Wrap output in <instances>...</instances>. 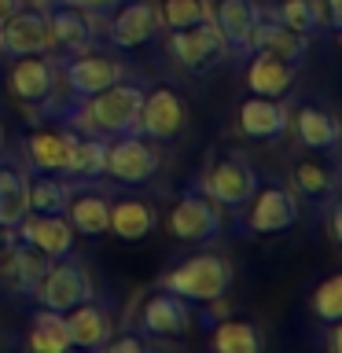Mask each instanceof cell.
Masks as SVG:
<instances>
[{"mask_svg": "<svg viewBox=\"0 0 342 353\" xmlns=\"http://www.w3.org/2000/svg\"><path fill=\"white\" fill-rule=\"evenodd\" d=\"M44 15H48V30H52V48H59L63 55L88 52L96 44V22L88 11L63 4V0H48Z\"/></svg>", "mask_w": 342, "mask_h": 353, "instance_id": "9a60e30c", "label": "cell"}, {"mask_svg": "<svg viewBox=\"0 0 342 353\" xmlns=\"http://www.w3.org/2000/svg\"><path fill=\"white\" fill-rule=\"evenodd\" d=\"M55 74H63V81H66V99L81 103V99L103 92L107 85L121 81V77H125V66L118 59H110V55H96L88 48V52H77V55H63V59L55 63Z\"/></svg>", "mask_w": 342, "mask_h": 353, "instance_id": "ba28073f", "label": "cell"}, {"mask_svg": "<svg viewBox=\"0 0 342 353\" xmlns=\"http://www.w3.org/2000/svg\"><path fill=\"white\" fill-rule=\"evenodd\" d=\"M258 184H261V173L254 170L250 159H243L239 151H221L199 188H203L221 210L239 214V210L250 203V195L258 192Z\"/></svg>", "mask_w": 342, "mask_h": 353, "instance_id": "3957f363", "label": "cell"}, {"mask_svg": "<svg viewBox=\"0 0 342 353\" xmlns=\"http://www.w3.org/2000/svg\"><path fill=\"white\" fill-rule=\"evenodd\" d=\"M232 261L221 258V254H192V258L177 261L170 272H162L159 287L181 294L184 302H221L232 291Z\"/></svg>", "mask_w": 342, "mask_h": 353, "instance_id": "6da1fadb", "label": "cell"}, {"mask_svg": "<svg viewBox=\"0 0 342 353\" xmlns=\"http://www.w3.org/2000/svg\"><path fill=\"white\" fill-rule=\"evenodd\" d=\"M0 52L11 55V59H19V55H48L52 52L48 15L41 8H19L0 26Z\"/></svg>", "mask_w": 342, "mask_h": 353, "instance_id": "7c38bea8", "label": "cell"}, {"mask_svg": "<svg viewBox=\"0 0 342 353\" xmlns=\"http://www.w3.org/2000/svg\"><path fill=\"white\" fill-rule=\"evenodd\" d=\"M107 353H143L148 350V339L140 335V331H125V335H110L103 342Z\"/></svg>", "mask_w": 342, "mask_h": 353, "instance_id": "e575fe53", "label": "cell"}, {"mask_svg": "<svg viewBox=\"0 0 342 353\" xmlns=\"http://www.w3.org/2000/svg\"><path fill=\"white\" fill-rule=\"evenodd\" d=\"M63 217L70 221L74 236H107V195L92 192V188H77V181H70V199H66Z\"/></svg>", "mask_w": 342, "mask_h": 353, "instance_id": "cb8c5ba5", "label": "cell"}, {"mask_svg": "<svg viewBox=\"0 0 342 353\" xmlns=\"http://www.w3.org/2000/svg\"><path fill=\"white\" fill-rule=\"evenodd\" d=\"M22 148H26L30 170L59 173V176H66V170H70V129L66 125H59V129L55 125L33 129V132H26Z\"/></svg>", "mask_w": 342, "mask_h": 353, "instance_id": "d6986e66", "label": "cell"}, {"mask_svg": "<svg viewBox=\"0 0 342 353\" xmlns=\"http://www.w3.org/2000/svg\"><path fill=\"white\" fill-rule=\"evenodd\" d=\"M162 33V15L159 4H148V0H121V4L107 15V41L110 48L132 52L151 44Z\"/></svg>", "mask_w": 342, "mask_h": 353, "instance_id": "9c48e42d", "label": "cell"}, {"mask_svg": "<svg viewBox=\"0 0 342 353\" xmlns=\"http://www.w3.org/2000/svg\"><path fill=\"white\" fill-rule=\"evenodd\" d=\"M154 225L159 214L148 199H107V232H114L118 239L140 243L154 232Z\"/></svg>", "mask_w": 342, "mask_h": 353, "instance_id": "44dd1931", "label": "cell"}, {"mask_svg": "<svg viewBox=\"0 0 342 353\" xmlns=\"http://www.w3.org/2000/svg\"><path fill=\"white\" fill-rule=\"evenodd\" d=\"M137 331L143 339H181L192 331V302H184L181 294L165 291H151L143 298L140 313H137Z\"/></svg>", "mask_w": 342, "mask_h": 353, "instance_id": "30bf717a", "label": "cell"}, {"mask_svg": "<svg viewBox=\"0 0 342 353\" xmlns=\"http://www.w3.org/2000/svg\"><path fill=\"white\" fill-rule=\"evenodd\" d=\"M165 228H170V236L181 239V243H210V239L221 236L225 217H221V206L203 192V188L188 184L181 192V199H177V206L170 210V217H165Z\"/></svg>", "mask_w": 342, "mask_h": 353, "instance_id": "8992f818", "label": "cell"}, {"mask_svg": "<svg viewBox=\"0 0 342 353\" xmlns=\"http://www.w3.org/2000/svg\"><path fill=\"white\" fill-rule=\"evenodd\" d=\"M210 346L217 353H261L265 350V335L258 324L250 320H221L210 331Z\"/></svg>", "mask_w": 342, "mask_h": 353, "instance_id": "f1b7e54d", "label": "cell"}, {"mask_svg": "<svg viewBox=\"0 0 342 353\" xmlns=\"http://www.w3.org/2000/svg\"><path fill=\"white\" fill-rule=\"evenodd\" d=\"M243 228L258 232V236H276V232H287L298 225L302 217V206H298V195L287 188L283 181H261L258 192L250 195V203L239 210Z\"/></svg>", "mask_w": 342, "mask_h": 353, "instance_id": "5b68a950", "label": "cell"}, {"mask_svg": "<svg viewBox=\"0 0 342 353\" xmlns=\"http://www.w3.org/2000/svg\"><path fill=\"white\" fill-rule=\"evenodd\" d=\"M19 8H22V0H0V26H4V22L15 15Z\"/></svg>", "mask_w": 342, "mask_h": 353, "instance_id": "f35d334b", "label": "cell"}, {"mask_svg": "<svg viewBox=\"0 0 342 353\" xmlns=\"http://www.w3.org/2000/svg\"><path fill=\"white\" fill-rule=\"evenodd\" d=\"M291 129L298 143L313 154H335L339 140H342V129H339V118L320 103V99H302L294 110H291Z\"/></svg>", "mask_w": 342, "mask_h": 353, "instance_id": "4fadbf2b", "label": "cell"}, {"mask_svg": "<svg viewBox=\"0 0 342 353\" xmlns=\"http://www.w3.org/2000/svg\"><path fill=\"white\" fill-rule=\"evenodd\" d=\"M26 188H30V170L19 165V159L0 151V225H19L30 214Z\"/></svg>", "mask_w": 342, "mask_h": 353, "instance_id": "484cf974", "label": "cell"}, {"mask_svg": "<svg viewBox=\"0 0 342 353\" xmlns=\"http://www.w3.org/2000/svg\"><path fill=\"white\" fill-rule=\"evenodd\" d=\"M15 243H19L15 225H0V265H4V258H8L11 250H15Z\"/></svg>", "mask_w": 342, "mask_h": 353, "instance_id": "8d00e7d4", "label": "cell"}, {"mask_svg": "<svg viewBox=\"0 0 342 353\" xmlns=\"http://www.w3.org/2000/svg\"><path fill=\"white\" fill-rule=\"evenodd\" d=\"M66 199H70V181H63L59 173L30 176L26 188L30 214H66Z\"/></svg>", "mask_w": 342, "mask_h": 353, "instance_id": "f546056e", "label": "cell"}, {"mask_svg": "<svg viewBox=\"0 0 342 353\" xmlns=\"http://www.w3.org/2000/svg\"><path fill=\"white\" fill-rule=\"evenodd\" d=\"M0 151H4V129H0Z\"/></svg>", "mask_w": 342, "mask_h": 353, "instance_id": "ab89813d", "label": "cell"}, {"mask_svg": "<svg viewBox=\"0 0 342 353\" xmlns=\"http://www.w3.org/2000/svg\"><path fill=\"white\" fill-rule=\"evenodd\" d=\"M159 15H162L165 30H181V26L210 19V8H206V0H162Z\"/></svg>", "mask_w": 342, "mask_h": 353, "instance_id": "d6a6232c", "label": "cell"}, {"mask_svg": "<svg viewBox=\"0 0 342 353\" xmlns=\"http://www.w3.org/2000/svg\"><path fill=\"white\" fill-rule=\"evenodd\" d=\"M309 44L302 33H294L287 22H280V15H276V8H254V30H250V52H272L280 55V59L287 63H302Z\"/></svg>", "mask_w": 342, "mask_h": 353, "instance_id": "5bb4252c", "label": "cell"}, {"mask_svg": "<svg viewBox=\"0 0 342 353\" xmlns=\"http://www.w3.org/2000/svg\"><path fill=\"white\" fill-rule=\"evenodd\" d=\"M276 15H280V22H287L294 33H302L305 41H316L320 33L328 30L320 0H283V4L276 8Z\"/></svg>", "mask_w": 342, "mask_h": 353, "instance_id": "1f68e13d", "label": "cell"}, {"mask_svg": "<svg viewBox=\"0 0 342 353\" xmlns=\"http://www.w3.org/2000/svg\"><path fill=\"white\" fill-rule=\"evenodd\" d=\"M165 44H170L173 63L181 66L184 74H192V77L214 74L217 66L228 59L225 33L217 30V22H214V19H203V22H192V26L170 30Z\"/></svg>", "mask_w": 342, "mask_h": 353, "instance_id": "7a4b0ae2", "label": "cell"}, {"mask_svg": "<svg viewBox=\"0 0 342 353\" xmlns=\"http://www.w3.org/2000/svg\"><path fill=\"white\" fill-rule=\"evenodd\" d=\"M254 0H217L214 8V19L217 30L225 33V44L228 52H239V55H250V30H254Z\"/></svg>", "mask_w": 342, "mask_h": 353, "instance_id": "4316f807", "label": "cell"}, {"mask_svg": "<svg viewBox=\"0 0 342 353\" xmlns=\"http://www.w3.org/2000/svg\"><path fill=\"white\" fill-rule=\"evenodd\" d=\"M291 129V107L276 96L250 92L239 103V132L247 140H280Z\"/></svg>", "mask_w": 342, "mask_h": 353, "instance_id": "2e32d148", "label": "cell"}, {"mask_svg": "<svg viewBox=\"0 0 342 353\" xmlns=\"http://www.w3.org/2000/svg\"><path fill=\"white\" fill-rule=\"evenodd\" d=\"M30 346L41 353H66L70 350V335H66V320L55 309H37L30 324Z\"/></svg>", "mask_w": 342, "mask_h": 353, "instance_id": "4dcf8cb0", "label": "cell"}, {"mask_svg": "<svg viewBox=\"0 0 342 353\" xmlns=\"http://www.w3.org/2000/svg\"><path fill=\"white\" fill-rule=\"evenodd\" d=\"M33 305L37 309H55V313H66V309L88 302V298H96V287H92V276L81 261L74 258V254H66V258L52 261L48 272L41 276V283L30 291Z\"/></svg>", "mask_w": 342, "mask_h": 353, "instance_id": "277c9868", "label": "cell"}, {"mask_svg": "<svg viewBox=\"0 0 342 353\" xmlns=\"http://www.w3.org/2000/svg\"><path fill=\"white\" fill-rule=\"evenodd\" d=\"M48 265L52 258L48 254H41L37 247H30V243H15V250L4 258V265H0V276H4V283L11 287V291H19V294H26L41 283V276L48 272Z\"/></svg>", "mask_w": 342, "mask_h": 353, "instance_id": "d4e9b609", "label": "cell"}, {"mask_svg": "<svg viewBox=\"0 0 342 353\" xmlns=\"http://www.w3.org/2000/svg\"><path fill=\"white\" fill-rule=\"evenodd\" d=\"M313 313L324 320L328 327L342 320V276H328V280L313 291Z\"/></svg>", "mask_w": 342, "mask_h": 353, "instance_id": "836d02e7", "label": "cell"}, {"mask_svg": "<svg viewBox=\"0 0 342 353\" xmlns=\"http://www.w3.org/2000/svg\"><path fill=\"white\" fill-rule=\"evenodd\" d=\"M63 320H66L70 346H81V350H103V342L114 335V316H110V309L99 305L96 298L66 309Z\"/></svg>", "mask_w": 342, "mask_h": 353, "instance_id": "ffe728a7", "label": "cell"}, {"mask_svg": "<svg viewBox=\"0 0 342 353\" xmlns=\"http://www.w3.org/2000/svg\"><path fill=\"white\" fill-rule=\"evenodd\" d=\"M103 162H107V140L70 129V170H66V176L92 184L96 176H103Z\"/></svg>", "mask_w": 342, "mask_h": 353, "instance_id": "83f0119b", "label": "cell"}, {"mask_svg": "<svg viewBox=\"0 0 342 353\" xmlns=\"http://www.w3.org/2000/svg\"><path fill=\"white\" fill-rule=\"evenodd\" d=\"M15 232H19L22 243H30V247H37L41 254H48L52 261L74 254V228L63 214H26L15 225Z\"/></svg>", "mask_w": 342, "mask_h": 353, "instance_id": "e0dca14e", "label": "cell"}, {"mask_svg": "<svg viewBox=\"0 0 342 353\" xmlns=\"http://www.w3.org/2000/svg\"><path fill=\"white\" fill-rule=\"evenodd\" d=\"M184 125H188V107L170 85H159V88H151V92L143 88V103H140V118H137L140 137L165 143V140H173Z\"/></svg>", "mask_w": 342, "mask_h": 353, "instance_id": "8fae6325", "label": "cell"}, {"mask_svg": "<svg viewBox=\"0 0 342 353\" xmlns=\"http://www.w3.org/2000/svg\"><path fill=\"white\" fill-rule=\"evenodd\" d=\"M247 88L250 92H258V96H276V99H283L287 92H291V85H294V63H287L280 59V55H272V52H250L247 55Z\"/></svg>", "mask_w": 342, "mask_h": 353, "instance_id": "603a6c76", "label": "cell"}, {"mask_svg": "<svg viewBox=\"0 0 342 353\" xmlns=\"http://www.w3.org/2000/svg\"><path fill=\"white\" fill-rule=\"evenodd\" d=\"M162 154L151 148L148 137L140 132H125V137H110L107 140V162H103V176H114L118 184H151V176L159 173Z\"/></svg>", "mask_w": 342, "mask_h": 353, "instance_id": "52a82bcc", "label": "cell"}, {"mask_svg": "<svg viewBox=\"0 0 342 353\" xmlns=\"http://www.w3.org/2000/svg\"><path fill=\"white\" fill-rule=\"evenodd\" d=\"M63 4H74V8H81V11H88L92 19H103V15H110L121 0H63Z\"/></svg>", "mask_w": 342, "mask_h": 353, "instance_id": "d590c367", "label": "cell"}, {"mask_svg": "<svg viewBox=\"0 0 342 353\" xmlns=\"http://www.w3.org/2000/svg\"><path fill=\"white\" fill-rule=\"evenodd\" d=\"M11 92L26 107H41L55 96V63L48 55H19L11 66Z\"/></svg>", "mask_w": 342, "mask_h": 353, "instance_id": "ac0fdd59", "label": "cell"}, {"mask_svg": "<svg viewBox=\"0 0 342 353\" xmlns=\"http://www.w3.org/2000/svg\"><path fill=\"white\" fill-rule=\"evenodd\" d=\"M324 22H328V30L342 26V0H324Z\"/></svg>", "mask_w": 342, "mask_h": 353, "instance_id": "74e56055", "label": "cell"}, {"mask_svg": "<svg viewBox=\"0 0 342 353\" xmlns=\"http://www.w3.org/2000/svg\"><path fill=\"white\" fill-rule=\"evenodd\" d=\"M291 192L302 195V199H309L313 206L335 203V195H339L335 170H331V165H324L313 151H309V154H302V159L291 162Z\"/></svg>", "mask_w": 342, "mask_h": 353, "instance_id": "7402d4cb", "label": "cell"}]
</instances>
